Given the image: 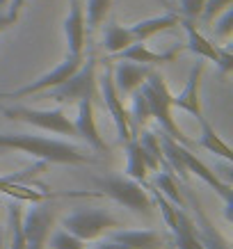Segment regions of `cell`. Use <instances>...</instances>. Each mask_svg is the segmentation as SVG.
Masks as SVG:
<instances>
[{
  "label": "cell",
  "instance_id": "34",
  "mask_svg": "<svg viewBox=\"0 0 233 249\" xmlns=\"http://www.w3.org/2000/svg\"><path fill=\"white\" fill-rule=\"evenodd\" d=\"M215 67H217L219 71V76H231V71H233V51H231V46H224V48H219V55H217V60H215Z\"/></svg>",
  "mask_w": 233,
  "mask_h": 249
},
{
  "label": "cell",
  "instance_id": "39",
  "mask_svg": "<svg viewBox=\"0 0 233 249\" xmlns=\"http://www.w3.org/2000/svg\"><path fill=\"white\" fill-rule=\"evenodd\" d=\"M83 249H85V247H83Z\"/></svg>",
  "mask_w": 233,
  "mask_h": 249
},
{
  "label": "cell",
  "instance_id": "10",
  "mask_svg": "<svg viewBox=\"0 0 233 249\" xmlns=\"http://www.w3.org/2000/svg\"><path fill=\"white\" fill-rule=\"evenodd\" d=\"M44 167H46V162L44 160H39V162H35L32 167L23 169V172L9 174V176H0V195H7L9 199H16V201H30V204H35V201H44L46 199L44 192L30 190L28 185H25V183L32 181Z\"/></svg>",
  "mask_w": 233,
  "mask_h": 249
},
{
  "label": "cell",
  "instance_id": "17",
  "mask_svg": "<svg viewBox=\"0 0 233 249\" xmlns=\"http://www.w3.org/2000/svg\"><path fill=\"white\" fill-rule=\"evenodd\" d=\"M179 53H180L179 46L172 48V51H167V53H153L149 46H146V41H133V44L126 46V48H124L121 53H117L114 57H117V60H128V62H137V64L151 67V64H165V62L176 60Z\"/></svg>",
  "mask_w": 233,
  "mask_h": 249
},
{
  "label": "cell",
  "instance_id": "18",
  "mask_svg": "<svg viewBox=\"0 0 233 249\" xmlns=\"http://www.w3.org/2000/svg\"><path fill=\"white\" fill-rule=\"evenodd\" d=\"M180 16L174 12V9H167V14L162 16H151V18H144V21H137L133 23L128 30L133 35L135 41H146L151 39L153 35H158V32H167V30H174L176 25H179Z\"/></svg>",
  "mask_w": 233,
  "mask_h": 249
},
{
  "label": "cell",
  "instance_id": "26",
  "mask_svg": "<svg viewBox=\"0 0 233 249\" xmlns=\"http://www.w3.org/2000/svg\"><path fill=\"white\" fill-rule=\"evenodd\" d=\"M149 119H151V110H149V103H146V96H144L142 89L137 87V89L130 94V110H128V124H130L133 137L146 126Z\"/></svg>",
  "mask_w": 233,
  "mask_h": 249
},
{
  "label": "cell",
  "instance_id": "20",
  "mask_svg": "<svg viewBox=\"0 0 233 249\" xmlns=\"http://www.w3.org/2000/svg\"><path fill=\"white\" fill-rule=\"evenodd\" d=\"M179 25L185 30V35H188V51L190 53H195V55H199V57H203V60H211V62L217 60L219 46L213 44L208 37H203L201 32L197 30V25L192 18H183V16H180Z\"/></svg>",
  "mask_w": 233,
  "mask_h": 249
},
{
  "label": "cell",
  "instance_id": "19",
  "mask_svg": "<svg viewBox=\"0 0 233 249\" xmlns=\"http://www.w3.org/2000/svg\"><path fill=\"white\" fill-rule=\"evenodd\" d=\"M176 249H203L197 235V224L185 208H176V224L172 229Z\"/></svg>",
  "mask_w": 233,
  "mask_h": 249
},
{
  "label": "cell",
  "instance_id": "36",
  "mask_svg": "<svg viewBox=\"0 0 233 249\" xmlns=\"http://www.w3.org/2000/svg\"><path fill=\"white\" fill-rule=\"evenodd\" d=\"M156 2H160V5H162V7H167V9H174L172 0H156Z\"/></svg>",
  "mask_w": 233,
  "mask_h": 249
},
{
  "label": "cell",
  "instance_id": "30",
  "mask_svg": "<svg viewBox=\"0 0 233 249\" xmlns=\"http://www.w3.org/2000/svg\"><path fill=\"white\" fill-rule=\"evenodd\" d=\"M229 7H233V0H206V2H203V9H201L203 23H213Z\"/></svg>",
  "mask_w": 233,
  "mask_h": 249
},
{
  "label": "cell",
  "instance_id": "38",
  "mask_svg": "<svg viewBox=\"0 0 233 249\" xmlns=\"http://www.w3.org/2000/svg\"><path fill=\"white\" fill-rule=\"evenodd\" d=\"M2 153H5V151H0V156H2Z\"/></svg>",
  "mask_w": 233,
  "mask_h": 249
},
{
  "label": "cell",
  "instance_id": "4",
  "mask_svg": "<svg viewBox=\"0 0 233 249\" xmlns=\"http://www.w3.org/2000/svg\"><path fill=\"white\" fill-rule=\"evenodd\" d=\"M44 94L48 98L57 101V103H64V106L67 103L73 106L83 98H94L96 96V60L87 57L64 83L55 85Z\"/></svg>",
  "mask_w": 233,
  "mask_h": 249
},
{
  "label": "cell",
  "instance_id": "15",
  "mask_svg": "<svg viewBox=\"0 0 233 249\" xmlns=\"http://www.w3.org/2000/svg\"><path fill=\"white\" fill-rule=\"evenodd\" d=\"M151 69L146 64H137V62H128V60H119V64L112 69V83L117 87L121 98L130 96L140 85L146 80Z\"/></svg>",
  "mask_w": 233,
  "mask_h": 249
},
{
  "label": "cell",
  "instance_id": "21",
  "mask_svg": "<svg viewBox=\"0 0 233 249\" xmlns=\"http://www.w3.org/2000/svg\"><path fill=\"white\" fill-rule=\"evenodd\" d=\"M137 144L144 153V160L149 165L151 172H169V167L162 156V146H160V137L153 130H142V135H135Z\"/></svg>",
  "mask_w": 233,
  "mask_h": 249
},
{
  "label": "cell",
  "instance_id": "32",
  "mask_svg": "<svg viewBox=\"0 0 233 249\" xmlns=\"http://www.w3.org/2000/svg\"><path fill=\"white\" fill-rule=\"evenodd\" d=\"M203 2L206 0H179V7H174V12L183 18H199L201 16V9H203Z\"/></svg>",
  "mask_w": 233,
  "mask_h": 249
},
{
  "label": "cell",
  "instance_id": "27",
  "mask_svg": "<svg viewBox=\"0 0 233 249\" xmlns=\"http://www.w3.org/2000/svg\"><path fill=\"white\" fill-rule=\"evenodd\" d=\"M135 41L133 39V35H130V30L128 28H124V25H119V23H108L106 28H103V46H106V51L110 55H117L121 53L126 46H130Z\"/></svg>",
  "mask_w": 233,
  "mask_h": 249
},
{
  "label": "cell",
  "instance_id": "5",
  "mask_svg": "<svg viewBox=\"0 0 233 249\" xmlns=\"http://www.w3.org/2000/svg\"><path fill=\"white\" fill-rule=\"evenodd\" d=\"M62 227L83 242H90L98 240L103 233L121 227V224L112 213L103 211V208H80V211L69 213L67 217H62Z\"/></svg>",
  "mask_w": 233,
  "mask_h": 249
},
{
  "label": "cell",
  "instance_id": "25",
  "mask_svg": "<svg viewBox=\"0 0 233 249\" xmlns=\"http://www.w3.org/2000/svg\"><path fill=\"white\" fill-rule=\"evenodd\" d=\"M151 188L158 190L160 195L165 199H169L176 208H188V201H185V196L180 195L176 176L172 172H156L153 174V181H151Z\"/></svg>",
  "mask_w": 233,
  "mask_h": 249
},
{
  "label": "cell",
  "instance_id": "22",
  "mask_svg": "<svg viewBox=\"0 0 233 249\" xmlns=\"http://www.w3.org/2000/svg\"><path fill=\"white\" fill-rule=\"evenodd\" d=\"M199 140H195L197 146H201V149H206V151L215 153V156H219L222 160H231L233 153L231 149H229V144H224V140L217 135V130L213 128V124L206 117H199Z\"/></svg>",
  "mask_w": 233,
  "mask_h": 249
},
{
  "label": "cell",
  "instance_id": "24",
  "mask_svg": "<svg viewBox=\"0 0 233 249\" xmlns=\"http://www.w3.org/2000/svg\"><path fill=\"white\" fill-rule=\"evenodd\" d=\"M21 201L12 199L7 206V235H5V247L7 249H25V235L21 224Z\"/></svg>",
  "mask_w": 233,
  "mask_h": 249
},
{
  "label": "cell",
  "instance_id": "8",
  "mask_svg": "<svg viewBox=\"0 0 233 249\" xmlns=\"http://www.w3.org/2000/svg\"><path fill=\"white\" fill-rule=\"evenodd\" d=\"M96 85L101 87V98H103V106H106L108 114L112 117L114 128H117V137L121 144H126L128 140H133L130 133V124H128V110L124 106V98L119 96V91L112 83V69L106 67L103 76L96 78Z\"/></svg>",
  "mask_w": 233,
  "mask_h": 249
},
{
  "label": "cell",
  "instance_id": "23",
  "mask_svg": "<svg viewBox=\"0 0 233 249\" xmlns=\"http://www.w3.org/2000/svg\"><path fill=\"white\" fill-rule=\"evenodd\" d=\"M124 146H126V176L137 183H142V185H146L149 165H146V160H144V153H142V149H140L137 140L133 137V140H128Z\"/></svg>",
  "mask_w": 233,
  "mask_h": 249
},
{
  "label": "cell",
  "instance_id": "14",
  "mask_svg": "<svg viewBox=\"0 0 233 249\" xmlns=\"http://www.w3.org/2000/svg\"><path fill=\"white\" fill-rule=\"evenodd\" d=\"M106 238L121 242L128 249H165V238L153 229H112Z\"/></svg>",
  "mask_w": 233,
  "mask_h": 249
},
{
  "label": "cell",
  "instance_id": "29",
  "mask_svg": "<svg viewBox=\"0 0 233 249\" xmlns=\"http://www.w3.org/2000/svg\"><path fill=\"white\" fill-rule=\"evenodd\" d=\"M46 247H51V249H83L85 242L80 240V238H75L73 233H69L67 229H60V231H55V233L48 235Z\"/></svg>",
  "mask_w": 233,
  "mask_h": 249
},
{
  "label": "cell",
  "instance_id": "16",
  "mask_svg": "<svg viewBox=\"0 0 233 249\" xmlns=\"http://www.w3.org/2000/svg\"><path fill=\"white\" fill-rule=\"evenodd\" d=\"M190 204H192V211H195L197 215V235H199V242H201L203 249H231V245H229V240H226L224 235L219 233L217 229L213 227L211 217L203 213L201 204L197 201L195 196H188Z\"/></svg>",
  "mask_w": 233,
  "mask_h": 249
},
{
  "label": "cell",
  "instance_id": "7",
  "mask_svg": "<svg viewBox=\"0 0 233 249\" xmlns=\"http://www.w3.org/2000/svg\"><path fill=\"white\" fill-rule=\"evenodd\" d=\"M21 224L23 235H25V249H46V240L53 233L55 215L48 206H41V201H35L28 211H23Z\"/></svg>",
  "mask_w": 233,
  "mask_h": 249
},
{
  "label": "cell",
  "instance_id": "31",
  "mask_svg": "<svg viewBox=\"0 0 233 249\" xmlns=\"http://www.w3.org/2000/svg\"><path fill=\"white\" fill-rule=\"evenodd\" d=\"M231 35H233V9L229 7L215 18V37L229 41Z\"/></svg>",
  "mask_w": 233,
  "mask_h": 249
},
{
  "label": "cell",
  "instance_id": "13",
  "mask_svg": "<svg viewBox=\"0 0 233 249\" xmlns=\"http://www.w3.org/2000/svg\"><path fill=\"white\" fill-rule=\"evenodd\" d=\"M85 32H87V23H85L83 2H80V0H71L69 14H67V18H64V37H67V53L69 55H83Z\"/></svg>",
  "mask_w": 233,
  "mask_h": 249
},
{
  "label": "cell",
  "instance_id": "28",
  "mask_svg": "<svg viewBox=\"0 0 233 249\" xmlns=\"http://www.w3.org/2000/svg\"><path fill=\"white\" fill-rule=\"evenodd\" d=\"M112 0H87L85 7V23L90 25V30H96L106 23V16L110 14Z\"/></svg>",
  "mask_w": 233,
  "mask_h": 249
},
{
  "label": "cell",
  "instance_id": "1",
  "mask_svg": "<svg viewBox=\"0 0 233 249\" xmlns=\"http://www.w3.org/2000/svg\"><path fill=\"white\" fill-rule=\"evenodd\" d=\"M0 151H21L46 165H94L96 156L64 140L30 133H0Z\"/></svg>",
  "mask_w": 233,
  "mask_h": 249
},
{
  "label": "cell",
  "instance_id": "12",
  "mask_svg": "<svg viewBox=\"0 0 233 249\" xmlns=\"http://www.w3.org/2000/svg\"><path fill=\"white\" fill-rule=\"evenodd\" d=\"M201 73H203V62H197L190 69V76L185 80V87L179 94H172V107H179L183 112L192 114V117H203L201 107V96H199V85H201Z\"/></svg>",
  "mask_w": 233,
  "mask_h": 249
},
{
  "label": "cell",
  "instance_id": "6",
  "mask_svg": "<svg viewBox=\"0 0 233 249\" xmlns=\"http://www.w3.org/2000/svg\"><path fill=\"white\" fill-rule=\"evenodd\" d=\"M2 114L9 121H21V124L35 126L39 130H48V133H55V135L75 137L73 121L69 119L62 107H55V110H35V107L16 106V107H2Z\"/></svg>",
  "mask_w": 233,
  "mask_h": 249
},
{
  "label": "cell",
  "instance_id": "37",
  "mask_svg": "<svg viewBox=\"0 0 233 249\" xmlns=\"http://www.w3.org/2000/svg\"><path fill=\"white\" fill-rule=\"evenodd\" d=\"M9 2H12V0H0V9H5L9 5Z\"/></svg>",
  "mask_w": 233,
  "mask_h": 249
},
{
  "label": "cell",
  "instance_id": "11",
  "mask_svg": "<svg viewBox=\"0 0 233 249\" xmlns=\"http://www.w3.org/2000/svg\"><path fill=\"white\" fill-rule=\"evenodd\" d=\"M73 130H75V137L85 140V144L90 149H94L96 153L108 151V144L103 142V137L98 135L96 119H94V98L78 101V117L73 121Z\"/></svg>",
  "mask_w": 233,
  "mask_h": 249
},
{
  "label": "cell",
  "instance_id": "3",
  "mask_svg": "<svg viewBox=\"0 0 233 249\" xmlns=\"http://www.w3.org/2000/svg\"><path fill=\"white\" fill-rule=\"evenodd\" d=\"M101 195L110 196L112 201L128 211L137 213V215H151L153 213V199H151L149 190H144L142 183L133 181L128 176H103V178H94Z\"/></svg>",
  "mask_w": 233,
  "mask_h": 249
},
{
  "label": "cell",
  "instance_id": "2",
  "mask_svg": "<svg viewBox=\"0 0 233 249\" xmlns=\"http://www.w3.org/2000/svg\"><path fill=\"white\" fill-rule=\"evenodd\" d=\"M140 89H142V94L146 96V103H149V110H151V119L158 124V128L162 130V133H167L172 140H176L179 144L188 146V149H195L197 146L195 140L185 135V130L180 128L179 124H176V119L172 117V110H174L172 91L167 87L165 76H160L156 71H149V76L140 85Z\"/></svg>",
  "mask_w": 233,
  "mask_h": 249
},
{
  "label": "cell",
  "instance_id": "35",
  "mask_svg": "<svg viewBox=\"0 0 233 249\" xmlns=\"http://www.w3.org/2000/svg\"><path fill=\"white\" fill-rule=\"evenodd\" d=\"M94 249H128L126 245H121V242H114L110 238H103V240H98L94 245Z\"/></svg>",
  "mask_w": 233,
  "mask_h": 249
},
{
  "label": "cell",
  "instance_id": "33",
  "mask_svg": "<svg viewBox=\"0 0 233 249\" xmlns=\"http://www.w3.org/2000/svg\"><path fill=\"white\" fill-rule=\"evenodd\" d=\"M21 5L23 0H12L5 9H0V32L5 30V28H9L12 23L18 18V12H21Z\"/></svg>",
  "mask_w": 233,
  "mask_h": 249
},
{
  "label": "cell",
  "instance_id": "9",
  "mask_svg": "<svg viewBox=\"0 0 233 249\" xmlns=\"http://www.w3.org/2000/svg\"><path fill=\"white\" fill-rule=\"evenodd\" d=\"M83 62H85V55H69L67 53V60L60 62L53 71H48V73H44L41 78H37L35 83L23 85L18 89L0 91V98H23V96H32V94H44V91H48L51 87H55V85L64 83Z\"/></svg>",
  "mask_w": 233,
  "mask_h": 249
}]
</instances>
